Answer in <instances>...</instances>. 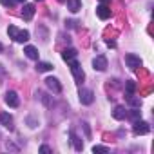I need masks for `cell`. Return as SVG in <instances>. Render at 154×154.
Wrapping results in <instances>:
<instances>
[{
    "label": "cell",
    "mask_w": 154,
    "mask_h": 154,
    "mask_svg": "<svg viewBox=\"0 0 154 154\" xmlns=\"http://www.w3.org/2000/svg\"><path fill=\"white\" fill-rule=\"evenodd\" d=\"M0 125H4L6 129L13 131V116L9 112H0Z\"/></svg>",
    "instance_id": "9c48e42d"
},
{
    "label": "cell",
    "mask_w": 154,
    "mask_h": 154,
    "mask_svg": "<svg viewBox=\"0 0 154 154\" xmlns=\"http://www.w3.org/2000/svg\"><path fill=\"white\" fill-rule=\"evenodd\" d=\"M132 132L136 136H143V134H149L150 132V125L143 120H136L134 122V127H132Z\"/></svg>",
    "instance_id": "3957f363"
},
{
    "label": "cell",
    "mask_w": 154,
    "mask_h": 154,
    "mask_svg": "<svg viewBox=\"0 0 154 154\" xmlns=\"http://www.w3.org/2000/svg\"><path fill=\"white\" fill-rule=\"evenodd\" d=\"M2 51H4V45H2V44H0V53H2Z\"/></svg>",
    "instance_id": "f546056e"
},
{
    "label": "cell",
    "mask_w": 154,
    "mask_h": 154,
    "mask_svg": "<svg viewBox=\"0 0 154 154\" xmlns=\"http://www.w3.org/2000/svg\"><path fill=\"white\" fill-rule=\"evenodd\" d=\"M4 102H6L9 107H13V109L20 105V98H18V94H17L15 91H8L6 96H4Z\"/></svg>",
    "instance_id": "8992f818"
},
{
    "label": "cell",
    "mask_w": 154,
    "mask_h": 154,
    "mask_svg": "<svg viewBox=\"0 0 154 154\" xmlns=\"http://www.w3.org/2000/svg\"><path fill=\"white\" fill-rule=\"evenodd\" d=\"M4 78H6V69H4V65H0V85H2Z\"/></svg>",
    "instance_id": "4316f807"
},
{
    "label": "cell",
    "mask_w": 154,
    "mask_h": 154,
    "mask_svg": "<svg viewBox=\"0 0 154 154\" xmlns=\"http://www.w3.org/2000/svg\"><path fill=\"white\" fill-rule=\"evenodd\" d=\"M125 96H127V103L131 107H141V100L140 98H136L134 94H125Z\"/></svg>",
    "instance_id": "d6986e66"
},
{
    "label": "cell",
    "mask_w": 154,
    "mask_h": 154,
    "mask_svg": "<svg viewBox=\"0 0 154 154\" xmlns=\"http://www.w3.org/2000/svg\"><path fill=\"white\" fill-rule=\"evenodd\" d=\"M58 2H65V0H58Z\"/></svg>",
    "instance_id": "1f68e13d"
},
{
    "label": "cell",
    "mask_w": 154,
    "mask_h": 154,
    "mask_svg": "<svg viewBox=\"0 0 154 154\" xmlns=\"http://www.w3.org/2000/svg\"><path fill=\"white\" fill-rule=\"evenodd\" d=\"M69 138H71V143H72V147H74V150H82L84 149V143H82V140L74 134V131H69Z\"/></svg>",
    "instance_id": "8fae6325"
},
{
    "label": "cell",
    "mask_w": 154,
    "mask_h": 154,
    "mask_svg": "<svg viewBox=\"0 0 154 154\" xmlns=\"http://www.w3.org/2000/svg\"><path fill=\"white\" fill-rule=\"evenodd\" d=\"M36 71H38V72L53 71V63H49V62H38V60H36Z\"/></svg>",
    "instance_id": "e0dca14e"
},
{
    "label": "cell",
    "mask_w": 154,
    "mask_h": 154,
    "mask_svg": "<svg viewBox=\"0 0 154 154\" xmlns=\"http://www.w3.org/2000/svg\"><path fill=\"white\" fill-rule=\"evenodd\" d=\"M96 15H98V18L107 20V18H111V9H109L105 4H102V6H98V8H96Z\"/></svg>",
    "instance_id": "30bf717a"
},
{
    "label": "cell",
    "mask_w": 154,
    "mask_h": 154,
    "mask_svg": "<svg viewBox=\"0 0 154 154\" xmlns=\"http://www.w3.org/2000/svg\"><path fill=\"white\" fill-rule=\"evenodd\" d=\"M0 4H2L4 8H11L15 4V0H0Z\"/></svg>",
    "instance_id": "484cf974"
},
{
    "label": "cell",
    "mask_w": 154,
    "mask_h": 154,
    "mask_svg": "<svg viewBox=\"0 0 154 154\" xmlns=\"http://www.w3.org/2000/svg\"><path fill=\"white\" fill-rule=\"evenodd\" d=\"M112 116H114V120H123V118H127V111H125V107H122V105L114 107Z\"/></svg>",
    "instance_id": "2e32d148"
},
{
    "label": "cell",
    "mask_w": 154,
    "mask_h": 154,
    "mask_svg": "<svg viewBox=\"0 0 154 154\" xmlns=\"http://www.w3.org/2000/svg\"><path fill=\"white\" fill-rule=\"evenodd\" d=\"M24 53H26V56L31 58V60H38V54H40L35 45H26V47H24Z\"/></svg>",
    "instance_id": "5bb4252c"
},
{
    "label": "cell",
    "mask_w": 154,
    "mask_h": 154,
    "mask_svg": "<svg viewBox=\"0 0 154 154\" xmlns=\"http://www.w3.org/2000/svg\"><path fill=\"white\" fill-rule=\"evenodd\" d=\"M26 123H27L31 129H35V127L38 125V120H36L35 116H27V118H26Z\"/></svg>",
    "instance_id": "7402d4cb"
},
{
    "label": "cell",
    "mask_w": 154,
    "mask_h": 154,
    "mask_svg": "<svg viewBox=\"0 0 154 154\" xmlns=\"http://www.w3.org/2000/svg\"><path fill=\"white\" fill-rule=\"evenodd\" d=\"M76 56H78V51L72 49V47H69V49H63V51H62V58H63L65 62H69V60H72V58H76Z\"/></svg>",
    "instance_id": "9a60e30c"
},
{
    "label": "cell",
    "mask_w": 154,
    "mask_h": 154,
    "mask_svg": "<svg viewBox=\"0 0 154 154\" xmlns=\"http://www.w3.org/2000/svg\"><path fill=\"white\" fill-rule=\"evenodd\" d=\"M93 152H109V147H103V145H94V147H93Z\"/></svg>",
    "instance_id": "cb8c5ba5"
},
{
    "label": "cell",
    "mask_w": 154,
    "mask_h": 154,
    "mask_svg": "<svg viewBox=\"0 0 154 154\" xmlns=\"http://www.w3.org/2000/svg\"><path fill=\"white\" fill-rule=\"evenodd\" d=\"M45 85H47L54 94L62 93V84L58 82V78H54V76H49V78H45Z\"/></svg>",
    "instance_id": "52a82bcc"
},
{
    "label": "cell",
    "mask_w": 154,
    "mask_h": 154,
    "mask_svg": "<svg viewBox=\"0 0 154 154\" xmlns=\"http://www.w3.org/2000/svg\"><path fill=\"white\" fill-rule=\"evenodd\" d=\"M15 2H26V0H15Z\"/></svg>",
    "instance_id": "4dcf8cb0"
},
{
    "label": "cell",
    "mask_w": 154,
    "mask_h": 154,
    "mask_svg": "<svg viewBox=\"0 0 154 154\" xmlns=\"http://www.w3.org/2000/svg\"><path fill=\"white\" fill-rule=\"evenodd\" d=\"M38 2H42V0H38Z\"/></svg>",
    "instance_id": "d6a6232c"
},
{
    "label": "cell",
    "mask_w": 154,
    "mask_h": 154,
    "mask_svg": "<svg viewBox=\"0 0 154 154\" xmlns=\"http://www.w3.org/2000/svg\"><path fill=\"white\" fill-rule=\"evenodd\" d=\"M36 31H40V33H42V42H47V38H49L47 29H45L44 26H38V29H36Z\"/></svg>",
    "instance_id": "603a6c76"
},
{
    "label": "cell",
    "mask_w": 154,
    "mask_h": 154,
    "mask_svg": "<svg viewBox=\"0 0 154 154\" xmlns=\"http://www.w3.org/2000/svg\"><path fill=\"white\" fill-rule=\"evenodd\" d=\"M111 0H100V4H109Z\"/></svg>",
    "instance_id": "f1b7e54d"
},
{
    "label": "cell",
    "mask_w": 154,
    "mask_h": 154,
    "mask_svg": "<svg viewBox=\"0 0 154 154\" xmlns=\"http://www.w3.org/2000/svg\"><path fill=\"white\" fill-rule=\"evenodd\" d=\"M8 35L15 40V42H18V44H24V42H27L29 40V31H26V29H17L15 26H9L8 27Z\"/></svg>",
    "instance_id": "6da1fadb"
},
{
    "label": "cell",
    "mask_w": 154,
    "mask_h": 154,
    "mask_svg": "<svg viewBox=\"0 0 154 154\" xmlns=\"http://www.w3.org/2000/svg\"><path fill=\"white\" fill-rule=\"evenodd\" d=\"M36 96L42 100V103H44L45 107H53V100H51V96H49V94H45V93H40V91H38V93H36Z\"/></svg>",
    "instance_id": "ac0fdd59"
},
{
    "label": "cell",
    "mask_w": 154,
    "mask_h": 154,
    "mask_svg": "<svg viewBox=\"0 0 154 154\" xmlns=\"http://www.w3.org/2000/svg\"><path fill=\"white\" fill-rule=\"evenodd\" d=\"M67 63L71 65V72H72V76H74V80H76V84H82V82H84V78H85V72H84L82 65H80L78 62H76L74 58H72V60H69Z\"/></svg>",
    "instance_id": "7a4b0ae2"
},
{
    "label": "cell",
    "mask_w": 154,
    "mask_h": 154,
    "mask_svg": "<svg viewBox=\"0 0 154 154\" xmlns=\"http://www.w3.org/2000/svg\"><path fill=\"white\" fill-rule=\"evenodd\" d=\"M40 152H44V154H51V152H53V149H51V147H47V145H42V147H40Z\"/></svg>",
    "instance_id": "83f0119b"
},
{
    "label": "cell",
    "mask_w": 154,
    "mask_h": 154,
    "mask_svg": "<svg viewBox=\"0 0 154 154\" xmlns=\"http://www.w3.org/2000/svg\"><path fill=\"white\" fill-rule=\"evenodd\" d=\"M134 89H136V84H134L132 80H127V82H125V91H127V94H134Z\"/></svg>",
    "instance_id": "44dd1931"
},
{
    "label": "cell",
    "mask_w": 154,
    "mask_h": 154,
    "mask_svg": "<svg viewBox=\"0 0 154 154\" xmlns=\"http://www.w3.org/2000/svg\"><path fill=\"white\" fill-rule=\"evenodd\" d=\"M78 98H80V103L82 105H91L93 102H94V93L91 91V89H80V94H78Z\"/></svg>",
    "instance_id": "5b68a950"
},
{
    "label": "cell",
    "mask_w": 154,
    "mask_h": 154,
    "mask_svg": "<svg viewBox=\"0 0 154 154\" xmlns=\"http://www.w3.org/2000/svg\"><path fill=\"white\" fill-rule=\"evenodd\" d=\"M127 116L131 118V120H140L141 118V111H140V107H134V109H131V112H127Z\"/></svg>",
    "instance_id": "ffe728a7"
},
{
    "label": "cell",
    "mask_w": 154,
    "mask_h": 154,
    "mask_svg": "<svg viewBox=\"0 0 154 154\" xmlns=\"http://www.w3.org/2000/svg\"><path fill=\"white\" fill-rule=\"evenodd\" d=\"M93 67H94L96 71H105V69H107V58H105L103 54H98V56L93 60Z\"/></svg>",
    "instance_id": "ba28073f"
},
{
    "label": "cell",
    "mask_w": 154,
    "mask_h": 154,
    "mask_svg": "<svg viewBox=\"0 0 154 154\" xmlns=\"http://www.w3.org/2000/svg\"><path fill=\"white\" fill-rule=\"evenodd\" d=\"M35 6L33 4H26L24 6V9H22V17H24V20H31L33 18V15H35Z\"/></svg>",
    "instance_id": "4fadbf2b"
},
{
    "label": "cell",
    "mask_w": 154,
    "mask_h": 154,
    "mask_svg": "<svg viewBox=\"0 0 154 154\" xmlns=\"http://www.w3.org/2000/svg\"><path fill=\"white\" fill-rule=\"evenodd\" d=\"M65 4H67V9L71 13H78L82 9V2H80V0H65Z\"/></svg>",
    "instance_id": "7c38bea8"
},
{
    "label": "cell",
    "mask_w": 154,
    "mask_h": 154,
    "mask_svg": "<svg viewBox=\"0 0 154 154\" xmlns=\"http://www.w3.org/2000/svg\"><path fill=\"white\" fill-rule=\"evenodd\" d=\"M6 149H8V150H13V152H18V150H20V149H18L15 143H11V141H8V143H6Z\"/></svg>",
    "instance_id": "d4e9b609"
},
{
    "label": "cell",
    "mask_w": 154,
    "mask_h": 154,
    "mask_svg": "<svg viewBox=\"0 0 154 154\" xmlns=\"http://www.w3.org/2000/svg\"><path fill=\"white\" fill-rule=\"evenodd\" d=\"M125 63H127L129 69L136 71L138 67H141V58L138 54H134V53H129V54H125Z\"/></svg>",
    "instance_id": "277c9868"
}]
</instances>
